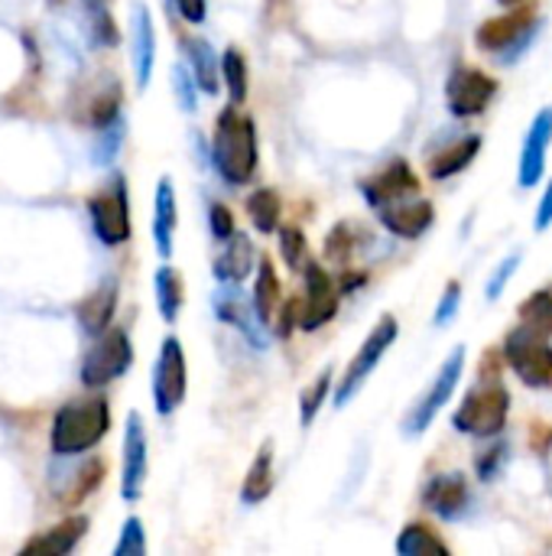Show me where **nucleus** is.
I'll return each instance as SVG.
<instances>
[{
  "label": "nucleus",
  "mask_w": 552,
  "mask_h": 556,
  "mask_svg": "<svg viewBox=\"0 0 552 556\" xmlns=\"http://www.w3.org/2000/svg\"><path fill=\"white\" fill-rule=\"evenodd\" d=\"M241 104H228L215 121L211 137V163L228 186H247L257 176L260 150H257V127L247 114L238 111Z\"/></svg>",
  "instance_id": "nucleus-1"
},
{
  "label": "nucleus",
  "mask_w": 552,
  "mask_h": 556,
  "mask_svg": "<svg viewBox=\"0 0 552 556\" xmlns=\"http://www.w3.org/2000/svg\"><path fill=\"white\" fill-rule=\"evenodd\" d=\"M495 358H498L495 352L485 355L478 384L465 394V401L452 414V427L475 440H495L508 427V417H511V391L501 381V368L491 371Z\"/></svg>",
  "instance_id": "nucleus-2"
},
{
  "label": "nucleus",
  "mask_w": 552,
  "mask_h": 556,
  "mask_svg": "<svg viewBox=\"0 0 552 556\" xmlns=\"http://www.w3.org/2000/svg\"><path fill=\"white\" fill-rule=\"evenodd\" d=\"M111 430V404L104 397H78L55 410L49 450L59 459H75L94 450Z\"/></svg>",
  "instance_id": "nucleus-3"
},
{
  "label": "nucleus",
  "mask_w": 552,
  "mask_h": 556,
  "mask_svg": "<svg viewBox=\"0 0 552 556\" xmlns=\"http://www.w3.org/2000/svg\"><path fill=\"white\" fill-rule=\"evenodd\" d=\"M540 29H543V16H537L534 10L524 7V10H511V13L485 20L475 29V42L482 52H491L504 65H514L534 46Z\"/></svg>",
  "instance_id": "nucleus-4"
},
{
  "label": "nucleus",
  "mask_w": 552,
  "mask_h": 556,
  "mask_svg": "<svg viewBox=\"0 0 552 556\" xmlns=\"http://www.w3.org/2000/svg\"><path fill=\"white\" fill-rule=\"evenodd\" d=\"M400 339V323L387 313V316H381L377 319V326L371 329V336L361 342V349H358V355L348 362V368L338 375V384H335V394H332V404L342 410V407H348L358 394H361V388L371 381V375L377 371V365H381V358L394 349V342Z\"/></svg>",
  "instance_id": "nucleus-5"
},
{
  "label": "nucleus",
  "mask_w": 552,
  "mask_h": 556,
  "mask_svg": "<svg viewBox=\"0 0 552 556\" xmlns=\"http://www.w3.org/2000/svg\"><path fill=\"white\" fill-rule=\"evenodd\" d=\"M501 355L508 368L521 378V384L543 391L552 384V342L547 332L521 323L504 336Z\"/></svg>",
  "instance_id": "nucleus-6"
},
{
  "label": "nucleus",
  "mask_w": 552,
  "mask_h": 556,
  "mask_svg": "<svg viewBox=\"0 0 552 556\" xmlns=\"http://www.w3.org/2000/svg\"><path fill=\"white\" fill-rule=\"evenodd\" d=\"M465 358H468V355H465V345H455L452 355L439 365L436 381L426 388L423 397H416V404L407 410V417H403V424H400V430H403L407 440L423 437V433L436 424V417H439L442 407L452 401V394H455V388H459V381H462V375H465Z\"/></svg>",
  "instance_id": "nucleus-7"
},
{
  "label": "nucleus",
  "mask_w": 552,
  "mask_h": 556,
  "mask_svg": "<svg viewBox=\"0 0 552 556\" xmlns=\"http://www.w3.org/2000/svg\"><path fill=\"white\" fill-rule=\"evenodd\" d=\"M133 365V345L127 329H104L94 336V345L81 358V384L85 388H107L111 381L124 378Z\"/></svg>",
  "instance_id": "nucleus-8"
},
{
  "label": "nucleus",
  "mask_w": 552,
  "mask_h": 556,
  "mask_svg": "<svg viewBox=\"0 0 552 556\" xmlns=\"http://www.w3.org/2000/svg\"><path fill=\"white\" fill-rule=\"evenodd\" d=\"M189 394V365L185 349L176 336H166L159 342V355L153 365V407L159 417H172Z\"/></svg>",
  "instance_id": "nucleus-9"
},
{
  "label": "nucleus",
  "mask_w": 552,
  "mask_h": 556,
  "mask_svg": "<svg viewBox=\"0 0 552 556\" xmlns=\"http://www.w3.org/2000/svg\"><path fill=\"white\" fill-rule=\"evenodd\" d=\"M498 78H491L485 68L475 65H455L446 78V108L452 117L468 121V117H482L491 101L498 98Z\"/></svg>",
  "instance_id": "nucleus-10"
},
{
  "label": "nucleus",
  "mask_w": 552,
  "mask_h": 556,
  "mask_svg": "<svg viewBox=\"0 0 552 556\" xmlns=\"http://www.w3.org/2000/svg\"><path fill=\"white\" fill-rule=\"evenodd\" d=\"M88 215L94 238L104 248H117L130 238V199H127V182L117 176L107 189L88 199Z\"/></svg>",
  "instance_id": "nucleus-11"
},
{
  "label": "nucleus",
  "mask_w": 552,
  "mask_h": 556,
  "mask_svg": "<svg viewBox=\"0 0 552 556\" xmlns=\"http://www.w3.org/2000/svg\"><path fill=\"white\" fill-rule=\"evenodd\" d=\"M342 287L332 280V274L309 261L306 270H303V300H299V329L303 332H316L322 326H329L338 313V303H342Z\"/></svg>",
  "instance_id": "nucleus-12"
},
{
  "label": "nucleus",
  "mask_w": 552,
  "mask_h": 556,
  "mask_svg": "<svg viewBox=\"0 0 552 556\" xmlns=\"http://www.w3.org/2000/svg\"><path fill=\"white\" fill-rule=\"evenodd\" d=\"M146 472H150V443H146V427L137 410L127 414L124 424V446H120V498L127 505L143 498L146 489Z\"/></svg>",
  "instance_id": "nucleus-13"
},
{
  "label": "nucleus",
  "mask_w": 552,
  "mask_h": 556,
  "mask_svg": "<svg viewBox=\"0 0 552 556\" xmlns=\"http://www.w3.org/2000/svg\"><path fill=\"white\" fill-rule=\"evenodd\" d=\"M238 287H241V283H221V287L215 290V296H211V309H215V316H218L224 326L238 329V332L251 342L254 352H267V345H270L267 326L260 323V316H257V309H254V300L244 296Z\"/></svg>",
  "instance_id": "nucleus-14"
},
{
  "label": "nucleus",
  "mask_w": 552,
  "mask_h": 556,
  "mask_svg": "<svg viewBox=\"0 0 552 556\" xmlns=\"http://www.w3.org/2000/svg\"><path fill=\"white\" fill-rule=\"evenodd\" d=\"M420 192H423V182L407 160H390L381 173H374L361 182V195L374 212L384 205H394L400 199L420 195Z\"/></svg>",
  "instance_id": "nucleus-15"
},
{
  "label": "nucleus",
  "mask_w": 552,
  "mask_h": 556,
  "mask_svg": "<svg viewBox=\"0 0 552 556\" xmlns=\"http://www.w3.org/2000/svg\"><path fill=\"white\" fill-rule=\"evenodd\" d=\"M423 505L442 521H462L472 511V489L462 472H442L433 476L423 485Z\"/></svg>",
  "instance_id": "nucleus-16"
},
{
  "label": "nucleus",
  "mask_w": 552,
  "mask_h": 556,
  "mask_svg": "<svg viewBox=\"0 0 552 556\" xmlns=\"http://www.w3.org/2000/svg\"><path fill=\"white\" fill-rule=\"evenodd\" d=\"M552 147V111H540L530 121V130L521 147V163H517V186L521 189H537L543 173H547V156Z\"/></svg>",
  "instance_id": "nucleus-17"
},
{
  "label": "nucleus",
  "mask_w": 552,
  "mask_h": 556,
  "mask_svg": "<svg viewBox=\"0 0 552 556\" xmlns=\"http://www.w3.org/2000/svg\"><path fill=\"white\" fill-rule=\"evenodd\" d=\"M130 65H133L137 91H146L156 65V26L146 3H133L130 10Z\"/></svg>",
  "instance_id": "nucleus-18"
},
{
  "label": "nucleus",
  "mask_w": 552,
  "mask_h": 556,
  "mask_svg": "<svg viewBox=\"0 0 552 556\" xmlns=\"http://www.w3.org/2000/svg\"><path fill=\"white\" fill-rule=\"evenodd\" d=\"M377 218L381 225L394 235V238H403V241H416L423 238L433 222H436V205L423 195H410V199H400L394 205H384L377 208Z\"/></svg>",
  "instance_id": "nucleus-19"
},
{
  "label": "nucleus",
  "mask_w": 552,
  "mask_h": 556,
  "mask_svg": "<svg viewBox=\"0 0 552 556\" xmlns=\"http://www.w3.org/2000/svg\"><path fill=\"white\" fill-rule=\"evenodd\" d=\"M176 225H179V202H176V186L169 176H163L156 182V195H153V244L159 251L163 261L172 257L176 248Z\"/></svg>",
  "instance_id": "nucleus-20"
},
{
  "label": "nucleus",
  "mask_w": 552,
  "mask_h": 556,
  "mask_svg": "<svg viewBox=\"0 0 552 556\" xmlns=\"http://www.w3.org/2000/svg\"><path fill=\"white\" fill-rule=\"evenodd\" d=\"M88 528H91L88 515H68V518H65V521H59L55 528H49V531H42V534L29 538V541L23 544V554H42V556L72 554V551L85 541Z\"/></svg>",
  "instance_id": "nucleus-21"
},
{
  "label": "nucleus",
  "mask_w": 552,
  "mask_h": 556,
  "mask_svg": "<svg viewBox=\"0 0 552 556\" xmlns=\"http://www.w3.org/2000/svg\"><path fill=\"white\" fill-rule=\"evenodd\" d=\"M257 267V248L254 241L244 235V231H234L228 241H224V251L215 257L211 264V274L218 283H244Z\"/></svg>",
  "instance_id": "nucleus-22"
},
{
  "label": "nucleus",
  "mask_w": 552,
  "mask_h": 556,
  "mask_svg": "<svg viewBox=\"0 0 552 556\" xmlns=\"http://www.w3.org/2000/svg\"><path fill=\"white\" fill-rule=\"evenodd\" d=\"M117 293H120L117 280L107 277L78 303V323L88 336H101L104 329H111V319L117 313Z\"/></svg>",
  "instance_id": "nucleus-23"
},
{
  "label": "nucleus",
  "mask_w": 552,
  "mask_h": 556,
  "mask_svg": "<svg viewBox=\"0 0 552 556\" xmlns=\"http://www.w3.org/2000/svg\"><path fill=\"white\" fill-rule=\"evenodd\" d=\"M182 49H185V59H189V68L198 81V91L202 94H218L221 91V55L215 52V46L202 36H185L182 39Z\"/></svg>",
  "instance_id": "nucleus-24"
},
{
  "label": "nucleus",
  "mask_w": 552,
  "mask_h": 556,
  "mask_svg": "<svg viewBox=\"0 0 552 556\" xmlns=\"http://www.w3.org/2000/svg\"><path fill=\"white\" fill-rule=\"evenodd\" d=\"M478 153H482V137H478V134H468V137H459L455 143H449L442 153L429 156L426 169H429L433 179L442 182V179H452V176L465 173V169L475 163Z\"/></svg>",
  "instance_id": "nucleus-25"
},
{
  "label": "nucleus",
  "mask_w": 552,
  "mask_h": 556,
  "mask_svg": "<svg viewBox=\"0 0 552 556\" xmlns=\"http://www.w3.org/2000/svg\"><path fill=\"white\" fill-rule=\"evenodd\" d=\"M251 300H254V309H257L260 323L270 329L280 306H283V287H280V277H277V267H273V261L267 254L257 261V280H254Z\"/></svg>",
  "instance_id": "nucleus-26"
},
{
  "label": "nucleus",
  "mask_w": 552,
  "mask_h": 556,
  "mask_svg": "<svg viewBox=\"0 0 552 556\" xmlns=\"http://www.w3.org/2000/svg\"><path fill=\"white\" fill-rule=\"evenodd\" d=\"M270 492H273V440H267L257 450V456H254V463L241 482V505L254 508V505L267 502Z\"/></svg>",
  "instance_id": "nucleus-27"
},
{
  "label": "nucleus",
  "mask_w": 552,
  "mask_h": 556,
  "mask_svg": "<svg viewBox=\"0 0 552 556\" xmlns=\"http://www.w3.org/2000/svg\"><path fill=\"white\" fill-rule=\"evenodd\" d=\"M153 293H156V309H159L163 323L172 326L179 319V313H182V303H185V283H182L179 270L169 267V264L156 267V274H153Z\"/></svg>",
  "instance_id": "nucleus-28"
},
{
  "label": "nucleus",
  "mask_w": 552,
  "mask_h": 556,
  "mask_svg": "<svg viewBox=\"0 0 552 556\" xmlns=\"http://www.w3.org/2000/svg\"><path fill=\"white\" fill-rule=\"evenodd\" d=\"M394 551L400 556H449V544L429 528V525H420V521H410L403 531H400V538H397V544H394Z\"/></svg>",
  "instance_id": "nucleus-29"
},
{
  "label": "nucleus",
  "mask_w": 552,
  "mask_h": 556,
  "mask_svg": "<svg viewBox=\"0 0 552 556\" xmlns=\"http://www.w3.org/2000/svg\"><path fill=\"white\" fill-rule=\"evenodd\" d=\"M247 218L254 225V231L260 235H273L280 231V218H283V199L277 189H257L247 195Z\"/></svg>",
  "instance_id": "nucleus-30"
},
{
  "label": "nucleus",
  "mask_w": 552,
  "mask_h": 556,
  "mask_svg": "<svg viewBox=\"0 0 552 556\" xmlns=\"http://www.w3.org/2000/svg\"><path fill=\"white\" fill-rule=\"evenodd\" d=\"M221 78H224V88L231 94V104H244L251 75H247V59H244V52L238 46H228L221 52Z\"/></svg>",
  "instance_id": "nucleus-31"
},
{
  "label": "nucleus",
  "mask_w": 552,
  "mask_h": 556,
  "mask_svg": "<svg viewBox=\"0 0 552 556\" xmlns=\"http://www.w3.org/2000/svg\"><path fill=\"white\" fill-rule=\"evenodd\" d=\"M332 381H335V371H332V365H329V368H322V371L309 381V388L299 394V424H303V430H309V427L316 424L322 404H325L329 394H332Z\"/></svg>",
  "instance_id": "nucleus-32"
},
{
  "label": "nucleus",
  "mask_w": 552,
  "mask_h": 556,
  "mask_svg": "<svg viewBox=\"0 0 552 556\" xmlns=\"http://www.w3.org/2000/svg\"><path fill=\"white\" fill-rule=\"evenodd\" d=\"M88 20V36L94 46H117L120 33L114 26V16L107 10V0H78Z\"/></svg>",
  "instance_id": "nucleus-33"
},
{
  "label": "nucleus",
  "mask_w": 552,
  "mask_h": 556,
  "mask_svg": "<svg viewBox=\"0 0 552 556\" xmlns=\"http://www.w3.org/2000/svg\"><path fill=\"white\" fill-rule=\"evenodd\" d=\"M517 316H521V323H527V326H534V329L552 336V287L530 293V296L517 306Z\"/></svg>",
  "instance_id": "nucleus-34"
},
{
  "label": "nucleus",
  "mask_w": 552,
  "mask_h": 556,
  "mask_svg": "<svg viewBox=\"0 0 552 556\" xmlns=\"http://www.w3.org/2000/svg\"><path fill=\"white\" fill-rule=\"evenodd\" d=\"M280 254H283V261H286L290 270H296V274L306 270V264L312 257H309V241H306V235H303L299 225H283L280 228Z\"/></svg>",
  "instance_id": "nucleus-35"
},
{
  "label": "nucleus",
  "mask_w": 552,
  "mask_h": 556,
  "mask_svg": "<svg viewBox=\"0 0 552 556\" xmlns=\"http://www.w3.org/2000/svg\"><path fill=\"white\" fill-rule=\"evenodd\" d=\"M120 143H124V117L111 121L107 127H101L98 140H94V150H91V160L98 166H111L120 153Z\"/></svg>",
  "instance_id": "nucleus-36"
},
{
  "label": "nucleus",
  "mask_w": 552,
  "mask_h": 556,
  "mask_svg": "<svg viewBox=\"0 0 552 556\" xmlns=\"http://www.w3.org/2000/svg\"><path fill=\"white\" fill-rule=\"evenodd\" d=\"M172 94H176V104L182 108V114L198 111V81H195L192 68H185L182 62L172 65Z\"/></svg>",
  "instance_id": "nucleus-37"
},
{
  "label": "nucleus",
  "mask_w": 552,
  "mask_h": 556,
  "mask_svg": "<svg viewBox=\"0 0 552 556\" xmlns=\"http://www.w3.org/2000/svg\"><path fill=\"white\" fill-rule=\"evenodd\" d=\"M355 244H358V238H355V228L348 225V222H338L332 231H329V238H325V257L332 261V264H348L351 261V254H355Z\"/></svg>",
  "instance_id": "nucleus-38"
},
{
  "label": "nucleus",
  "mask_w": 552,
  "mask_h": 556,
  "mask_svg": "<svg viewBox=\"0 0 552 556\" xmlns=\"http://www.w3.org/2000/svg\"><path fill=\"white\" fill-rule=\"evenodd\" d=\"M521 264H524V251L517 248V251H511V254L495 267V274L488 277V287H485V300H488V303H498V300L504 296V290H508V283L514 280V274H517Z\"/></svg>",
  "instance_id": "nucleus-39"
},
{
  "label": "nucleus",
  "mask_w": 552,
  "mask_h": 556,
  "mask_svg": "<svg viewBox=\"0 0 552 556\" xmlns=\"http://www.w3.org/2000/svg\"><path fill=\"white\" fill-rule=\"evenodd\" d=\"M146 554V531L137 515H130L120 525V538L114 544V556H143Z\"/></svg>",
  "instance_id": "nucleus-40"
},
{
  "label": "nucleus",
  "mask_w": 552,
  "mask_h": 556,
  "mask_svg": "<svg viewBox=\"0 0 552 556\" xmlns=\"http://www.w3.org/2000/svg\"><path fill=\"white\" fill-rule=\"evenodd\" d=\"M508 456H511L508 443H495V446L482 450V453H478V459H475L478 479H482V482H495V479L501 476V469L508 466Z\"/></svg>",
  "instance_id": "nucleus-41"
},
{
  "label": "nucleus",
  "mask_w": 552,
  "mask_h": 556,
  "mask_svg": "<svg viewBox=\"0 0 552 556\" xmlns=\"http://www.w3.org/2000/svg\"><path fill=\"white\" fill-rule=\"evenodd\" d=\"M459 306H462V280H449L446 290H442V296H439V303H436L433 326H436V329L449 326V323L459 316Z\"/></svg>",
  "instance_id": "nucleus-42"
},
{
  "label": "nucleus",
  "mask_w": 552,
  "mask_h": 556,
  "mask_svg": "<svg viewBox=\"0 0 552 556\" xmlns=\"http://www.w3.org/2000/svg\"><path fill=\"white\" fill-rule=\"evenodd\" d=\"M208 228H211V235H215L218 241H228V238L238 231L234 212H231L224 202H211V205H208Z\"/></svg>",
  "instance_id": "nucleus-43"
},
{
  "label": "nucleus",
  "mask_w": 552,
  "mask_h": 556,
  "mask_svg": "<svg viewBox=\"0 0 552 556\" xmlns=\"http://www.w3.org/2000/svg\"><path fill=\"white\" fill-rule=\"evenodd\" d=\"M176 10L192 26H202L208 20V0H176Z\"/></svg>",
  "instance_id": "nucleus-44"
},
{
  "label": "nucleus",
  "mask_w": 552,
  "mask_h": 556,
  "mask_svg": "<svg viewBox=\"0 0 552 556\" xmlns=\"http://www.w3.org/2000/svg\"><path fill=\"white\" fill-rule=\"evenodd\" d=\"M552 225V179L547 186V192L540 195V205H537V215H534V228L537 231H547Z\"/></svg>",
  "instance_id": "nucleus-45"
},
{
  "label": "nucleus",
  "mask_w": 552,
  "mask_h": 556,
  "mask_svg": "<svg viewBox=\"0 0 552 556\" xmlns=\"http://www.w3.org/2000/svg\"><path fill=\"white\" fill-rule=\"evenodd\" d=\"M498 3H501V7H521L524 0H498Z\"/></svg>",
  "instance_id": "nucleus-46"
}]
</instances>
